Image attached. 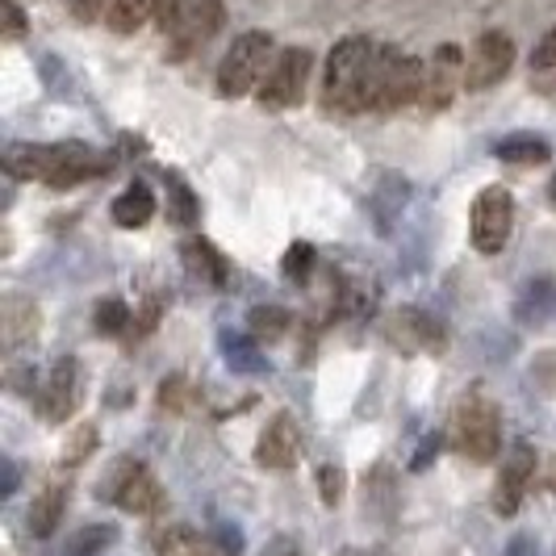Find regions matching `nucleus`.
Wrapping results in <instances>:
<instances>
[{"instance_id": "f257e3e1", "label": "nucleus", "mask_w": 556, "mask_h": 556, "mask_svg": "<svg viewBox=\"0 0 556 556\" xmlns=\"http://www.w3.org/2000/svg\"><path fill=\"white\" fill-rule=\"evenodd\" d=\"M427 67L418 59L402 55L397 47H377L368 80H364V110H406L422 101Z\"/></svg>"}, {"instance_id": "f03ea898", "label": "nucleus", "mask_w": 556, "mask_h": 556, "mask_svg": "<svg viewBox=\"0 0 556 556\" xmlns=\"http://www.w3.org/2000/svg\"><path fill=\"white\" fill-rule=\"evenodd\" d=\"M377 47L352 34L343 38L327 59V80H323V97H327V110L339 113H364V80H368V67H372Z\"/></svg>"}, {"instance_id": "7ed1b4c3", "label": "nucleus", "mask_w": 556, "mask_h": 556, "mask_svg": "<svg viewBox=\"0 0 556 556\" xmlns=\"http://www.w3.org/2000/svg\"><path fill=\"white\" fill-rule=\"evenodd\" d=\"M277 59V47L264 29H248L230 42V51L218 63V97L235 101V97H248L255 84L268 76V63Z\"/></svg>"}, {"instance_id": "20e7f679", "label": "nucleus", "mask_w": 556, "mask_h": 556, "mask_svg": "<svg viewBox=\"0 0 556 556\" xmlns=\"http://www.w3.org/2000/svg\"><path fill=\"white\" fill-rule=\"evenodd\" d=\"M502 447V415L485 390H469L456 410V452L473 465H490Z\"/></svg>"}, {"instance_id": "39448f33", "label": "nucleus", "mask_w": 556, "mask_h": 556, "mask_svg": "<svg viewBox=\"0 0 556 556\" xmlns=\"http://www.w3.org/2000/svg\"><path fill=\"white\" fill-rule=\"evenodd\" d=\"M309 72H314V55H309L306 47H285V51H277L268 76L260 84V105L264 110H293V105H302Z\"/></svg>"}, {"instance_id": "423d86ee", "label": "nucleus", "mask_w": 556, "mask_h": 556, "mask_svg": "<svg viewBox=\"0 0 556 556\" xmlns=\"http://www.w3.org/2000/svg\"><path fill=\"white\" fill-rule=\"evenodd\" d=\"M510 226H515V197L502 185L481 189L473 201V218H469V239L481 255H498L510 243Z\"/></svg>"}, {"instance_id": "0eeeda50", "label": "nucleus", "mask_w": 556, "mask_h": 556, "mask_svg": "<svg viewBox=\"0 0 556 556\" xmlns=\"http://www.w3.org/2000/svg\"><path fill=\"white\" fill-rule=\"evenodd\" d=\"M510 63H515V42L502 34V29H485L469 51V67H465V88L481 92V88H494L498 80L510 76Z\"/></svg>"}, {"instance_id": "6e6552de", "label": "nucleus", "mask_w": 556, "mask_h": 556, "mask_svg": "<svg viewBox=\"0 0 556 556\" xmlns=\"http://www.w3.org/2000/svg\"><path fill=\"white\" fill-rule=\"evenodd\" d=\"M226 26V4L223 0H197L193 9L180 17V26L172 29V59L197 55L205 42L218 38V29Z\"/></svg>"}, {"instance_id": "1a4fd4ad", "label": "nucleus", "mask_w": 556, "mask_h": 556, "mask_svg": "<svg viewBox=\"0 0 556 556\" xmlns=\"http://www.w3.org/2000/svg\"><path fill=\"white\" fill-rule=\"evenodd\" d=\"M531 477H535V447L515 444L510 456L502 460L498 485H494V510H498L502 519H510V515L523 506V494H528Z\"/></svg>"}, {"instance_id": "9d476101", "label": "nucleus", "mask_w": 556, "mask_h": 556, "mask_svg": "<svg viewBox=\"0 0 556 556\" xmlns=\"http://www.w3.org/2000/svg\"><path fill=\"white\" fill-rule=\"evenodd\" d=\"M113 502L122 510H130V515H155L164 506V490H160V481L151 477L147 465L122 460V473L113 481Z\"/></svg>"}, {"instance_id": "9b49d317", "label": "nucleus", "mask_w": 556, "mask_h": 556, "mask_svg": "<svg viewBox=\"0 0 556 556\" xmlns=\"http://www.w3.org/2000/svg\"><path fill=\"white\" fill-rule=\"evenodd\" d=\"M465 67H469V59L460 47H440L435 59H431V67H427V88H422V105L427 110H447V101H452V92H456V84H465Z\"/></svg>"}, {"instance_id": "f8f14e48", "label": "nucleus", "mask_w": 556, "mask_h": 556, "mask_svg": "<svg viewBox=\"0 0 556 556\" xmlns=\"http://www.w3.org/2000/svg\"><path fill=\"white\" fill-rule=\"evenodd\" d=\"M76 397H80V364L59 361L47 377V390L38 397V410L47 422H67V415L76 410Z\"/></svg>"}, {"instance_id": "ddd939ff", "label": "nucleus", "mask_w": 556, "mask_h": 556, "mask_svg": "<svg viewBox=\"0 0 556 556\" xmlns=\"http://www.w3.org/2000/svg\"><path fill=\"white\" fill-rule=\"evenodd\" d=\"M63 155V142L47 147V142H13L4 151V172L13 180H51Z\"/></svg>"}, {"instance_id": "4468645a", "label": "nucleus", "mask_w": 556, "mask_h": 556, "mask_svg": "<svg viewBox=\"0 0 556 556\" xmlns=\"http://www.w3.org/2000/svg\"><path fill=\"white\" fill-rule=\"evenodd\" d=\"M298 447H302V435H298L293 415H277L264 427L260 444H255V460H260L264 469H293Z\"/></svg>"}, {"instance_id": "2eb2a0df", "label": "nucleus", "mask_w": 556, "mask_h": 556, "mask_svg": "<svg viewBox=\"0 0 556 556\" xmlns=\"http://www.w3.org/2000/svg\"><path fill=\"white\" fill-rule=\"evenodd\" d=\"M97 172H101V160H97L84 142H63V155H59L55 176H51L47 185H51V189H76L80 180L97 176Z\"/></svg>"}, {"instance_id": "dca6fc26", "label": "nucleus", "mask_w": 556, "mask_h": 556, "mask_svg": "<svg viewBox=\"0 0 556 556\" xmlns=\"http://www.w3.org/2000/svg\"><path fill=\"white\" fill-rule=\"evenodd\" d=\"M113 223L126 226V230H139V226H147L151 218H155V197H151V189L142 185V180H135V185H126L122 189V197H113Z\"/></svg>"}, {"instance_id": "f3484780", "label": "nucleus", "mask_w": 556, "mask_h": 556, "mask_svg": "<svg viewBox=\"0 0 556 556\" xmlns=\"http://www.w3.org/2000/svg\"><path fill=\"white\" fill-rule=\"evenodd\" d=\"M63 506H67V485H63V481H51V485L34 498V506H29V531H34L38 540H47V535L59 528V519H63Z\"/></svg>"}, {"instance_id": "a211bd4d", "label": "nucleus", "mask_w": 556, "mask_h": 556, "mask_svg": "<svg viewBox=\"0 0 556 556\" xmlns=\"http://www.w3.org/2000/svg\"><path fill=\"white\" fill-rule=\"evenodd\" d=\"M553 309H556V277H540V280H531L528 289L519 293V302H515V318L531 327V323H544Z\"/></svg>"}, {"instance_id": "6ab92c4d", "label": "nucleus", "mask_w": 556, "mask_h": 556, "mask_svg": "<svg viewBox=\"0 0 556 556\" xmlns=\"http://www.w3.org/2000/svg\"><path fill=\"white\" fill-rule=\"evenodd\" d=\"M494 155H498L502 164L531 167V164H548L553 160V147L544 139H535V135H510V139H502L494 147Z\"/></svg>"}, {"instance_id": "aec40b11", "label": "nucleus", "mask_w": 556, "mask_h": 556, "mask_svg": "<svg viewBox=\"0 0 556 556\" xmlns=\"http://www.w3.org/2000/svg\"><path fill=\"white\" fill-rule=\"evenodd\" d=\"M406 193H410V185L402 180V176H386L381 180V189L372 197V214H377V226L381 230H390L397 223V214L406 210Z\"/></svg>"}, {"instance_id": "412c9836", "label": "nucleus", "mask_w": 556, "mask_h": 556, "mask_svg": "<svg viewBox=\"0 0 556 556\" xmlns=\"http://www.w3.org/2000/svg\"><path fill=\"white\" fill-rule=\"evenodd\" d=\"M34 334H38V306L26 302V298H13L4 306V343L17 348V343H26Z\"/></svg>"}, {"instance_id": "4be33fe9", "label": "nucleus", "mask_w": 556, "mask_h": 556, "mask_svg": "<svg viewBox=\"0 0 556 556\" xmlns=\"http://www.w3.org/2000/svg\"><path fill=\"white\" fill-rule=\"evenodd\" d=\"M155 9H160V0H113L105 22H110L113 34H135V29L155 17Z\"/></svg>"}, {"instance_id": "5701e85b", "label": "nucleus", "mask_w": 556, "mask_h": 556, "mask_svg": "<svg viewBox=\"0 0 556 556\" xmlns=\"http://www.w3.org/2000/svg\"><path fill=\"white\" fill-rule=\"evenodd\" d=\"M185 260H189V273H193V277L214 280V285L226 280V260L210 248L205 239H189V243H185Z\"/></svg>"}, {"instance_id": "b1692460", "label": "nucleus", "mask_w": 556, "mask_h": 556, "mask_svg": "<svg viewBox=\"0 0 556 556\" xmlns=\"http://www.w3.org/2000/svg\"><path fill=\"white\" fill-rule=\"evenodd\" d=\"M223 352L230 368H239V372H260L264 368V356H260V348H255V334H223Z\"/></svg>"}, {"instance_id": "393cba45", "label": "nucleus", "mask_w": 556, "mask_h": 556, "mask_svg": "<svg viewBox=\"0 0 556 556\" xmlns=\"http://www.w3.org/2000/svg\"><path fill=\"white\" fill-rule=\"evenodd\" d=\"M289 309L280 306H255L248 314V331L255 334V339H280V334L289 331Z\"/></svg>"}, {"instance_id": "a878e982", "label": "nucleus", "mask_w": 556, "mask_h": 556, "mask_svg": "<svg viewBox=\"0 0 556 556\" xmlns=\"http://www.w3.org/2000/svg\"><path fill=\"white\" fill-rule=\"evenodd\" d=\"M155 556H201V540H197L193 528L176 523V528L160 531V540H155Z\"/></svg>"}, {"instance_id": "bb28decb", "label": "nucleus", "mask_w": 556, "mask_h": 556, "mask_svg": "<svg viewBox=\"0 0 556 556\" xmlns=\"http://www.w3.org/2000/svg\"><path fill=\"white\" fill-rule=\"evenodd\" d=\"M92 323H97V331L101 334H122L130 327V306L122 302V298H101L97 302V314H92Z\"/></svg>"}, {"instance_id": "cd10ccee", "label": "nucleus", "mask_w": 556, "mask_h": 556, "mask_svg": "<svg viewBox=\"0 0 556 556\" xmlns=\"http://www.w3.org/2000/svg\"><path fill=\"white\" fill-rule=\"evenodd\" d=\"M113 540H117V531L110 528V523H92V528H84L72 535V544H67V556H97V553H105Z\"/></svg>"}, {"instance_id": "c85d7f7f", "label": "nucleus", "mask_w": 556, "mask_h": 556, "mask_svg": "<svg viewBox=\"0 0 556 556\" xmlns=\"http://www.w3.org/2000/svg\"><path fill=\"white\" fill-rule=\"evenodd\" d=\"M167 201H172V218L180 226H193L197 223V197H193V189L180 180V176H167Z\"/></svg>"}, {"instance_id": "c756f323", "label": "nucleus", "mask_w": 556, "mask_h": 556, "mask_svg": "<svg viewBox=\"0 0 556 556\" xmlns=\"http://www.w3.org/2000/svg\"><path fill=\"white\" fill-rule=\"evenodd\" d=\"M314 260H318V251L309 248V243H293V248L285 251V277L293 280V285H306L314 277Z\"/></svg>"}, {"instance_id": "7c9ffc66", "label": "nucleus", "mask_w": 556, "mask_h": 556, "mask_svg": "<svg viewBox=\"0 0 556 556\" xmlns=\"http://www.w3.org/2000/svg\"><path fill=\"white\" fill-rule=\"evenodd\" d=\"M318 494H323L327 506H334V502L343 498V469L339 465H323L318 469Z\"/></svg>"}, {"instance_id": "2f4dec72", "label": "nucleus", "mask_w": 556, "mask_h": 556, "mask_svg": "<svg viewBox=\"0 0 556 556\" xmlns=\"http://www.w3.org/2000/svg\"><path fill=\"white\" fill-rule=\"evenodd\" d=\"M193 4H197V0H160V9H155V22H160L167 34H172V29L180 26V17H185Z\"/></svg>"}, {"instance_id": "473e14b6", "label": "nucleus", "mask_w": 556, "mask_h": 556, "mask_svg": "<svg viewBox=\"0 0 556 556\" xmlns=\"http://www.w3.org/2000/svg\"><path fill=\"white\" fill-rule=\"evenodd\" d=\"M67 9H72V17H76V22L92 26V22H101V13H110L113 0H67Z\"/></svg>"}, {"instance_id": "72a5a7b5", "label": "nucleus", "mask_w": 556, "mask_h": 556, "mask_svg": "<svg viewBox=\"0 0 556 556\" xmlns=\"http://www.w3.org/2000/svg\"><path fill=\"white\" fill-rule=\"evenodd\" d=\"M531 67L535 72H556V26L544 34V42L531 51Z\"/></svg>"}, {"instance_id": "f704fd0d", "label": "nucleus", "mask_w": 556, "mask_h": 556, "mask_svg": "<svg viewBox=\"0 0 556 556\" xmlns=\"http://www.w3.org/2000/svg\"><path fill=\"white\" fill-rule=\"evenodd\" d=\"M160 406L164 410H185V381L180 377H172V381L160 386Z\"/></svg>"}, {"instance_id": "c9c22d12", "label": "nucleus", "mask_w": 556, "mask_h": 556, "mask_svg": "<svg viewBox=\"0 0 556 556\" xmlns=\"http://www.w3.org/2000/svg\"><path fill=\"white\" fill-rule=\"evenodd\" d=\"M26 34V13L17 9V0H4V38H22Z\"/></svg>"}, {"instance_id": "e433bc0d", "label": "nucleus", "mask_w": 556, "mask_h": 556, "mask_svg": "<svg viewBox=\"0 0 556 556\" xmlns=\"http://www.w3.org/2000/svg\"><path fill=\"white\" fill-rule=\"evenodd\" d=\"M92 444H97V431H92V427H80V431H76V444H72V452H67V460H72V465L84 460V456L92 452Z\"/></svg>"}, {"instance_id": "4c0bfd02", "label": "nucleus", "mask_w": 556, "mask_h": 556, "mask_svg": "<svg viewBox=\"0 0 556 556\" xmlns=\"http://www.w3.org/2000/svg\"><path fill=\"white\" fill-rule=\"evenodd\" d=\"M435 452H440V435H427V440H422V447H418L415 452V460H410V469H427V460H431V456H435Z\"/></svg>"}, {"instance_id": "58836bf2", "label": "nucleus", "mask_w": 556, "mask_h": 556, "mask_svg": "<svg viewBox=\"0 0 556 556\" xmlns=\"http://www.w3.org/2000/svg\"><path fill=\"white\" fill-rule=\"evenodd\" d=\"M506 556H535V544H531L528 535H519V540L510 544V553H506Z\"/></svg>"}, {"instance_id": "ea45409f", "label": "nucleus", "mask_w": 556, "mask_h": 556, "mask_svg": "<svg viewBox=\"0 0 556 556\" xmlns=\"http://www.w3.org/2000/svg\"><path fill=\"white\" fill-rule=\"evenodd\" d=\"M17 490V469H13V460H4V494H13Z\"/></svg>"}, {"instance_id": "a19ab883", "label": "nucleus", "mask_w": 556, "mask_h": 556, "mask_svg": "<svg viewBox=\"0 0 556 556\" xmlns=\"http://www.w3.org/2000/svg\"><path fill=\"white\" fill-rule=\"evenodd\" d=\"M548 197H553V201H556V176H553V185H548Z\"/></svg>"}]
</instances>
